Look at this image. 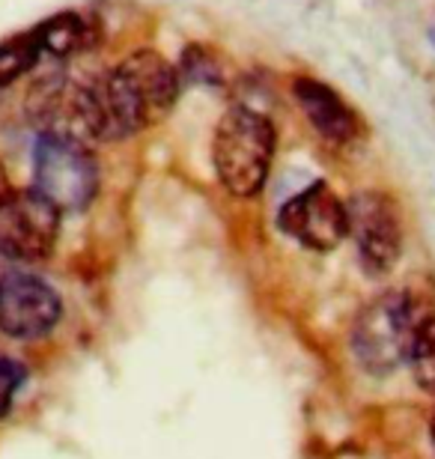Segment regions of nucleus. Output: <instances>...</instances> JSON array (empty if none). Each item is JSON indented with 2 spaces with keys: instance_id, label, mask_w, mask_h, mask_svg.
Wrapping results in <instances>:
<instances>
[{
  "instance_id": "1",
  "label": "nucleus",
  "mask_w": 435,
  "mask_h": 459,
  "mask_svg": "<svg viewBox=\"0 0 435 459\" xmlns=\"http://www.w3.org/2000/svg\"><path fill=\"white\" fill-rule=\"evenodd\" d=\"M277 152L272 117L254 105H230L212 134V168L227 195L251 200L265 188Z\"/></svg>"
},
{
  "instance_id": "2",
  "label": "nucleus",
  "mask_w": 435,
  "mask_h": 459,
  "mask_svg": "<svg viewBox=\"0 0 435 459\" xmlns=\"http://www.w3.org/2000/svg\"><path fill=\"white\" fill-rule=\"evenodd\" d=\"M421 319L412 299L400 290L382 292L361 307L352 325V355L367 376H394L409 358L412 334Z\"/></svg>"
},
{
  "instance_id": "3",
  "label": "nucleus",
  "mask_w": 435,
  "mask_h": 459,
  "mask_svg": "<svg viewBox=\"0 0 435 459\" xmlns=\"http://www.w3.org/2000/svg\"><path fill=\"white\" fill-rule=\"evenodd\" d=\"M33 191L60 209L81 212L99 195V161L87 143L39 132L33 143Z\"/></svg>"
},
{
  "instance_id": "4",
  "label": "nucleus",
  "mask_w": 435,
  "mask_h": 459,
  "mask_svg": "<svg viewBox=\"0 0 435 459\" xmlns=\"http://www.w3.org/2000/svg\"><path fill=\"white\" fill-rule=\"evenodd\" d=\"M349 238L355 242L358 265L367 278H387L403 256L405 227L394 195L382 188L355 191L346 200Z\"/></svg>"
},
{
  "instance_id": "5",
  "label": "nucleus",
  "mask_w": 435,
  "mask_h": 459,
  "mask_svg": "<svg viewBox=\"0 0 435 459\" xmlns=\"http://www.w3.org/2000/svg\"><path fill=\"white\" fill-rule=\"evenodd\" d=\"M277 230L313 254H331L349 238L346 200L326 179H313L277 209Z\"/></svg>"
},
{
  "instance_id": "6",
  "label": "nucleus",
  "mask_w": 435,
  "mask_h": 459,
  "mask_svg": "<svg viewBox=\"0 0 435 459\" xmlns=\"http://www.w3.org/2000/svg\"><path fill=\"white\" fill-rule=\"evenodd\" d=\"M60 209L39 191H9L0 197V256L6 260H45L60 236Z\"/></svg>"
},
{
  "instance_id": "7",
  "label": "nucleus",
  "mask_w": 435,
  "mask_h": 459,
  "mask_svg": "<svg viewBox=\"0 0 435 459\" xmlns=\"http://www.w3.org/2000/svg\"><path fill=\"white\" fill-rule=\"evenodd\" d=\"M63 319V299L30 272L0 274V332L13 341H39Z\"/></svg>"
},
{
  "instance_id": "8",
  "label": "nucleus",
  "mask_w": 435,
  "mask_h": 459,
  "mask_svg": "<svg viewBox=\"0 0 435 459\" xmlns=\"http://www.w3.org/2000/svg\"><path fill=\"white\" fill-rule=\"evenodd\" d=\"M290 90L304 119L326 143L349 146L364 137V123H361L358 111L326 81L313 75H295Z\"/></svg>"
},
{
  "instance_id": "9",
  "label": "nucleus",
  "mask_w": 435,
  "mask_h": 459,
  "mask_svg": "<svg viewBox=\"0 0 435 459\" xmlns=\"http://www.w3.org/2000/svg\"><path fill=\"white\" fill-rule=\"evenodd\" d=\"M119 75L128 81L137 102L144 105L150 123H161L164 117L173 111V105L179 102L182 81L173 63L164 54L152 48H137L119 63Z\"/></svg>"
},
{
  "instance_id": "10",
  "label": "nucleus",
  "mask_w": 435,
  "mask_h": 459,
  "mask_svg": "<svg viewBox=\"0 0 435 459\" xmlns=\"http://www.w3.org/2000/svg\"><path fill=\"white\" fill-rule=\"evenodd\" d=\"M30 36L39 45V51L51 57H72L78 51H92L101 42V27L92 18L81 13H57L36 24Z\"/></svg>"
},
{
  "instance_id": "11",
  "label": "nucleus",
  "mask_w": 435,
  "mask_h": 459,
  "mask_svg": "<svg viewBox=\"0 0 435 459\" xmlns=\"http://www.w3.org/2000/svg\"><path fill=\"white\" fill-rule=\"evenodd\" d=\"M176 72H179L182 84H194V87H227V60L221 57L218 48H212L206 42H188L179 54V63H176Z\"/></svg>"
},
{
  "instance_id": "12",
  "label": "nucleus",
  "mask_w": 435,
  "mask_h": 459,
  "mask_svg": "<svg viewBox=\"0 0 435 459\" xmlns=\"http://www.w3.org/2000/svg\"><path fill=\"white\" fill-rule=\"evenodd\" d=\"M405 364H409L418 388L435 397V316H423L414 328Z\"/></svg>"
},
{
  "instance_id": "13",
  "label": "nucleus",
  "mask_w": 435,
  "mask_h": 459,
  "mask_svg": "<svg viewBox=\"0 0 435 459\" xmlns=\"http://www.w3.org/2000/svg\"><path fill=\"white\" fill-rule=\"evenodd\" d=\"M42 51L30 33L13 36V39L0 42V87H9L13 81H18L24 72L36 69Z\"/></svg>"
},
{
  "instance_id": "14",
  "label": "nucleus",
  "mask_w": 435,
  "mask_h": 459,
  "mask_svg": "<svg viewBox=\"0 0 435 459\" xmlns=\"http://www.w3.org/2000/svg\"><path fill=\"white\" fill-rule=\"evenodd\" d=\"M24 382H27V367L22 361H15V358L0 355V418L9 415L15 394Z\"/></svg>"
},
{
  "instance_id": "15",
  "label": "nucleus",
  "mask_w": 435,
  "mask_h": 459,
  "mask_svg": "<svg viewBox=\"0 0 435 459\" xmlns=\"http://www.w3.org/2000/svg\"><path fill=\"white\" fill-rule=\"evenodd\" d=\"M9 191H13V188H9V182H6V170H4V164H0V197L9 195Z\"/></svg>"
},
{
  "instance_id": "16",
  "label": "nucleus",
  "mask_w": 435,
  "mask_h": 459,
  "mask_svg": "<svg viewBox=\"0 0 435 459\" xmlns=\"http://www.w3.org/2000/svg\"><path fill=\"white\" fill-rule=\"evenodd\" d=\"M430 442H432V454H435V409H432V418H430Z\"/></svg>"
},
{
  "instance_id": "17",
  "label": "nucleus",
  "mask_w": 435,
  "mask_h": 459,
  "mask_svg": "<svg viewBox=\"0 0 435 459\" xmlns=\"http://www.w3.org/2000/svg\"><path fill=\"white\" fill-rule=\"evenodd\" d=\"M430 42H432V48H435V22H432V27H430Z\"/></svg>"
}]
</instances>
